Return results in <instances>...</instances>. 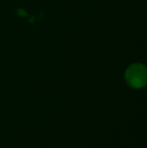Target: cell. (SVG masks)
<instances>
[{"label": "cell", "mask_w": 147, "mask_h": 148, "mask_svg": "<svg viewBox=\"0 0 147 148\" xmlns=\"http://www.w3.org/2000/svg\"><path fill=\"white\" fill-rule=\"evenodd\" d=\"M126 80L133 88H141L147 85V68L140 63L132 64L126 71Z\"/></svg>", "instance_id": "1"}, {"label": "cell", "mask_w": 147, "mask_h": 148, "mask_svg": "<svg viewBox=\"0 0 147 148\" xmlns=\"http://www.w3.org/2000/svg\"><path fill=\"white\" fill-rule=\"evenodd\" d=\"M18 14H19L20 16H26V13H24V11H23V10H18Z\"/></svg>", "instance_id": "2"}]
</instances>
